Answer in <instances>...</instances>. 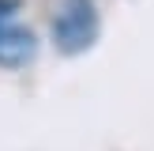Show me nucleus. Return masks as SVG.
<instances>
[{"instance_id": "3", "label": "nucleus", "mask_w": 154, "mask_h": 151, "mask_svg": "<svg viewBox=\"0 0 154 151\" xmlns=\"http://www.w3.org/2000/svg\"><path fill=\"white\" fill-rule=\"evenodd\" d=\"M15 8H19V0H0V27H4V23H11Z\"/></svg>"}, {"instance_id": "1", "label": "nucleus", "mask_w": 154, "mask_h": 151, "mask_svg": "<svg viewBox=\"0 0 154 151\" xmlns=\"http://www.w3.org/2000/svg\"><path fill=\"white\" fill-rule=\"evenodd\" d=\"M98 38V8L94 0H60L57 19H53V42L60 53L75 57V53L90 49Z\"/></svg>"}, {"instance_id": "2", "label": "nucleus", "mask_w": 154, "mask_h": 151, "mask_svg": "<svg viewBox=\"0 0 154 151\" xmlns=\"http://www.w3.org/2000/svg\"><path fill=\"white\" fill-rule=\"evenodd\" d=\"M34 53H38L34 30L15 27V23L0 27V68H23V64L34 60Z\"/></svg>"}]
</instances>
